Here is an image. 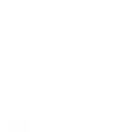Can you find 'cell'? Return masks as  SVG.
Masks as SVG:
<instances>
[{
	"mask_svg": "<svg viewBox=\"0 0 132 132\" xmlns=\"http://www.w3.org/2000/svg\"><path fill=\"white\" fill-rule=\"evenodd\" d=\"M7 130L9 132H28V121H12Z\"/></svg>",
	"mask_w": 132,
	"mask_h": 132,
	"instance_id": "obj_1",
	"label": "cell"
}]
</instances>
